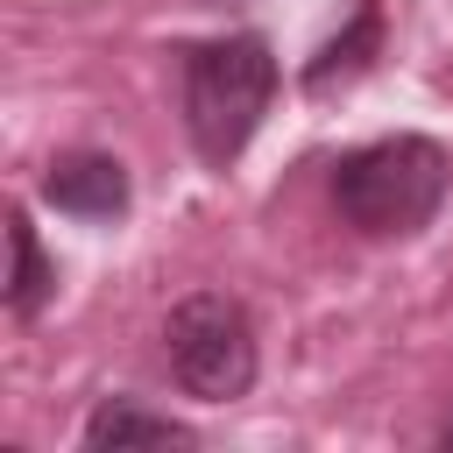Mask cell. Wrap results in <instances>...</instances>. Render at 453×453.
Masks as SVG:
<instances>
[{
	"mask_svg": "<svg viewBox=\"0 0 453 453\" xmlns=\"http://www.w3.org/2000/svg\"><path fill=\"white\" fill-rule=\"evenodd\" d=\"M446 446H453V425H446Z\"/></svg>",
	"mask_w": 453,
	"mask_h": 453,
	"instance_id": "8",
	"label": "cell"
},
{
	"mask_svg": "<svg viewBox=\"0 0 453 453\" xmlns=\"http://www.w3.org/2000/svg\"><path fill=\"white\" fill-rule=\"evenodd\" d=\"M269 99H276V57L255 28L184 50V127H191V149L212 170H226L255 142Z\"/></svg>",
	"mask_w": 453,
	"mask_h": 453,
	"instance_id": "1",
	"label": "cell"
},
{
	"mask_svg": "<svg viewBox=\"0 0 453 453\" xmlns=\"http://www.w3.org/2000/svg\"><path fill=\"white\" fill-rule=\"evenodd\" d=\"M85 446L92 453H127V446H191V425L163 418V411H142L127 396H106L92 418H85Z\"/></svg>",
	"mask_w": 453,
	"mask_h": 453,
	"instance_id": "5",
	"label": "cell"
},
{
	"mask_svg": "<svg viewBox=\"0 0 453 453\" xmlns=\"http://www.w3.org/2000/svg\"><path fill=\"white\" fill-rule=\"evenodd\" d=\"M7 248H14L7 311H14V319H35V311H42V297L57 290V276H50V262H42V241H35V226H28V212H21V205L7 212Z\"/></svg>",
	"mask_w": 453,
	"mask_h": 453,
	"instance_id": "7",
	"label": "cell"
},
{
	"mask_svg": "<svg viewBox=\"0 0 453 453\" xmlns=\"http://www.w3.org/2000/svg\"><path fill=\"white\" fill-rule=\"evenodd\" d=\"M382 50V7L375 0H361L354 7V21L304 64V92H333V85H347V78H361L368 71V57Z\"/></svg>",
	"mask_w": 453,
	"mask_h": 453,
	"instance_id": "6",
	"label": "cell"
},
{
	"mask_svg": "<svg viewBox=\"0 0 453 453\" xmlns=\"http://www.w3.org/2000/svg\"><path fill=\"white\" fill-rule=\"evenodd\" d=\"M42 198L71 219H120L127 212V170H120V156L71 149L42 170Z\"/></svg>",
	"mask_w": 453,
	"mask_h": 453,
	"instance_id": "4",
	"label": "cell"
},
{
	"mask_svg": "<svg viewBox=\"0 0 453 453\" xmlns=\"http://www.w3.org/2000/svg\"><path fill=\"white\" fill-rule=\"evenodd\" d=\"M453 184V156L432 134H382L354 156H340L333 170V205L347 226L389 241V234H418Z\"/></svg>",
	"mask_w": 453,
	"mask_h": 453,
	"instance_id": "2",
	"label": "cell"
},
{
	"mask_svg": "<svg viewBox=\"0 0 453 453\" xmlns=\"http://www.w3.org/2000/svg\"><path fill=\"white\" fill-rule=\"evenodd\" d=\"M163 354H170L177 389L198 396V403H234V396H248V389H255V368H262V354H255V319H248L234 297H219V290H198V297H184V304L170 311Z\"/></svg>",
	"mask_w": 453,
	"mask_h": 453,
	"instance_id": "3",
	"label": "cell"
}]
</instances>
